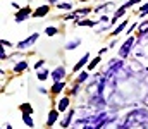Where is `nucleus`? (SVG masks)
Returning <instances> with one entry per match:
<instances>
[{
  "label": "nucleus",
  "instance_id": "obj_12",
  "mask_svg": "<svg viewBox=\"0 0 148 129\" xmlns=\"http://www.w3.org/2000/svg\"><path fill=\"white\" fill-rule=\"evenodd\" d=\"M74 114H76V112H74V110H71V112H69V114L64 117V121L60 122V126H62V128H67V126H69V122H71V119H73Z\"/></svg>",
  "mask_w": 148,
  "mask_h": 129
},
{
  "label": "nucleus",
  "instance_id": "obj_11",
  "mask_svg": "<svg viewBox=\"0 0 148 129\" xmlns=\"http://www.w3.org/2000/svg\"><path fill=\"white\" fill-rule=\"evenodd\" d=\"M88 59H90V55H88V53H86V55H83V59H81V60H79V62L74 66V72H76V71H79V69H81V67H83V66L88 62Z\"/></svg>",
  "mask_w": 148,
  "mask_h": 129
},
{
  "label": "nucleus",
  "instance_id": "obj_7",
  "mask_svg": "<svg viewBox=\"0 0 148 129\" xmlns=\"http://www.w3.org/2000/svg\"><path fill=\"white\" fill-rule=\"evenodd\" d=\"M64 76H66V69H64V67H57V69L52 72V78H53L55 83H57V81H62Z\"/></svg>",
  "mask_w": 148,
  "mask_h": 129
},
{
  "label": "nucleus",
  "instance_id": "obj_5",
  "mask_svg": "<svg viewBox=\"0 0 148 129\" xmlns=\"http://www.w3.org/2000/svg\"><path fill=\"white\" fill-rule=\"evenodd\" d=\"M133 43H134V38H127V42L122 45V48H121V57H126L127 53H129V50H131V46H133Z\"/></svg>",
  "mask_w": 148,
  "mask_h": 129
},
{
  "label": "nucleus",
  "instance_id": "obj_24",
  "mask_svg": "<svg viewBox=\"0 0 148 129\" xmlns=\"http://www.w3.org/2000/svg\"><path fill=\"white\" fill-rule=\"evenodd\" d=\"M98 62H100V57H97V59H95V60H93V62L88 66V69H90V71H91V69H95V67L98 66Z\"/></svg>",
  "mask_w": 148,
  "mask_h": 129
},
{
  "label": "nucleus",
  "instance_id": "obj_14",
  "mask_svg": "<svg viewBox=\"0 0 148 129\" xmlns=\"http://www.w3.org/2000/svg\"><path fill=\"white\" fill-rule=\"evenodd\" d=\"M23 121H24V124H26V126H29V128H33V126H35V121H33V119H31V115H28V114H24V115H23Z\"/></svg>",
  "mask_w": 148,
  "mask_h": 129
},
{
  "label": "nucleus",
  "instance_id": "obj_25",
  "mask_svg": "<svg viewBox=\"0 0 148 129\" xmlns=\"http://www.w3.org/2000/svg\"><path fill=\"white\" fill-rule=\"evenodd\" d=\"M86 79H88V72H81L79 78H77V83H83V81H86Z\"/></svg>",
  "mask_w": 148,
  "mask_h": 129
},
{
  "label": "nucleus",
  "instance_id": "obj_18",
  "mask_svg": "<svg viewBox=\"0 0 148 129\" xmlns=\"http://www.w3.org/2000/svg\"><path fill=\"white\" fill-rule=\"evenodd\" d=\"M47 78H48V71H40V72H38V79H40V81H45Z\"/></svg>",
  "mask_w": 148,
  "mask_h": 129
},
{
  "label": "nucleus",
  "instance_id": "obj_6",
  "mask_svg": "<svg viewBox=\"0 0 148 129\" xmlns=\"http://www.w3.org/2000/svg\"><path fill=\"white\" fill-rule=\"evenodd\" d=\"M29 14H31V9H29V7H24V9H21V10L16 14V21H17V23H21V21H24Z\"/></svg>",
  "mask_w": 148,
  "mask_h": 129
},
{
  "label": "nucleus",
  "instance_id": "obj_29",
  "mask_svg": "<svg viewBox=\"0 0 148 129\" xmlns=\"http://www.w3.org/2000/svg\"><path fill=\"white\" fill-rule=\"evenodd\" d=\"M5 129H10V126H7V128H5Z\"/></svg>",
  "mask_w": 148,
  "mask_h": 129
},
{
  "label": "nucleus",
  "instance_id": "obj_20",
  "mask_svg": "<svg viewBox=\"0 0 148 129\" xmlns=\"http://www.w3.org/2000/svg\"><path fill=\"white\" fill-rule=\"evenodd\" d=\"M57 7H59V9H64V10H71V7H73V5H71L69 2H64V3H59Z\"/></svg>",
  "mask_w": 148,
  "mask_h": 129
},
{
  "label": "nucleus",
  "instance_id": "obj_10",
  "mask_svg": "<svg viewBox=\"0 0 148 129\" xmlns=\"http://www.w3.org/2000/svg\"><path fill=\"white\" fill-rule=\"evenodd\" d=\"M45 14H48V5H41L38 10H35V17H43Z\"/></svg>",
  "mask_w": 148,
  "mask_h": 129
},
{
  "label": "nucleus",
  "instance_id": "obj_2",
  "mask_svg": "<svg viewBox=\"0 0 148 129\" xmlns=\"http://www.w3.org/2000/svg\"><path fill=\"white\" fill-rule=\"evenodd\" d=\"M91 107H93V109H103V107H105V98H103V95H95V96H91Z\"/></svg>",
  "mask_w": 148,
  "mask_h": 129
},
{
  "label": "nucleus",
  "instance_id": "obj_16",
  "mask_svg": "<svg viewBox=\"0 0 148 129\" xmlns=\"http://www.w3.org/2000/svg\"><path fill=\"white\" fill-rule=\"evenodd\" d=\"M26 67H28V64H26V62L23 60V62H19V64H17V66L14 67V71H16V72H21V71H24Z\"/></svg>",
  "mask_w": 148,
  "mask_h": 129
},
{
  "label": "nucleus",
  "instance_id": "obj_22",
  "mask_svg": "<svg viewBox=\"0 0 148 129\" xmlns=\"http://www.w3.org/2000/svg\"><path fill=\"white\" fill-rule=\"evenodd\" d=\"M138 2H141V0H129V2H126L122 7H124V9H129V7H133L134 3H138Z\"/></svg>",
  "mask_w": 148,
  "mask_h": 129
},
{
  "label": "nucleus",
  "instance_id": "obj_1",
  "mask_svg": "<svg viewBox=\"0 0 148 129\" xmlns=\"http://www.w3.org/2000/svg\"><path fill=\"white\" fill-rule=\"evenodd\" d=\"M147 121H148L147 110L145 109H136V110H133V112L127 114V117L124 121V126H126V129H129V126H133V124H143Z\"/></svg>",
  "mask_w": 148,
  "mask_h": 129
},
{
  "label": "nucleus",
  "instance_id": "obj_8",
  "mask_svg": "<svg viewBox=\"0 0 148 129\" xmlns=\"http://www.w3.org/2000/svg\"><path fill=\"white\" fill-rule=\"evenodd\" d=\"M67 107H69V98H62V100H59V103H57V109H59V112H64V110H67Z\"/></svg>",
  "mask_w": 148,
  "mask_h": 129
},
{
  "label": "nucleus",
  "instance_id": "obj_17",
  "mask_svg": "<svg viewBox=\"0 0 148 129\" xmlns=\"http://www.w3.org/2000/svg\"><path fill=\"white\" fill-rule=\"evenodd\" d=\"M126 24H127V23H126V21H124V23H122V24H121V26H117V28H115V29H114V33H112V35H114V36H117V35H119V33H121V31H122V29H124V28H126Z\"/></svg>",
  "mask_w": 148,
  "mask_h": 129
},
{
  "label": "nucleus",
  "instance_id": "obj_23",
  "mask_svg": "<svg viewBox=\"0 0 148 129\" xmlns=\"http://www.w3.org/2000/svg\"><path fill=\"white\" fill-rule=\"evenodd\" d=\"M45 33H47L48 36H53V35L57 33V28H47V29H45Z\"/></svg>",
  "mask_w": 148,
  "mask_h": 129
},
{
  "label": "nucleus",
  "instance_id": "obj_15",
  "mask_svg": "<svg viewBox=\"0 0 148 129\" xmlns=\"http://www.w3.org/2000/svg\"><path fill=\"white\" fill-rule=\"evenodd\" d=\"M21 110H23L24 114H28V115H31V112H33V109H31L29 103H23V105H21Z\"/></svg>",
  "mask_w": 148,
  "mask_h": 129
},
{
  "label": "nucleus",
  "instance_id": "obj_19",
  "mask_svg": "<svg viewBox=\"0 0 148 129\" xmlns=\"http://www.w3.org/2000/svg\"><path fill=\"white\" fill-rule=\"evenodd\" d=\"M79 40H76V42H69L67 43V46H66V48H67V50H73V48H77V45H79Z\"/></svg>",
  "mask_w": 148,
  "mask_h": 129
},
{
  "label": "nucleus",
  "instance_id": "obj_21",
  "mask_svg": "<svg viewBox=\"0 0 148 129\" xmlns=\"http://www.w3.org/2000/svg\"><path fill=\"white\" fill-rule=\"evenodd\" d=\"M77 24H79V26H95L97 23H95V21H79Z\"/></svg>",
  "mask_w": 148,
  "mask_h": 129
},
{
  "label": "nucleus",
  "instance_id": "obj_13",
  "mask_svg": "<svg viewBox=\"0 0 148 129\" xmlns=\"http://www.w3.org/2000/svg\"><path fill=\"white\" fill-rule=\"evenodd\" d=\"M64 89V83L62 81H57V83H53V86H52V91L53 93H60Z\"/></svg>",
  "mask_w": 148,
  "mask_h": 129
},
{
  "label": "nucleus",
  "instance_id": "obj_9",
  "mask_svg": "<svg viewBox=\"0 0 148 129\" xmlns=\"http://www.w3.org/2000/svg\"><path fill=\"white\" fill-rule=\"evenodd\" d=\"M57 117H59V112H57V110H52V112L48 114V119H47V126H52V124L57 121Z\"/></svg>",
  "mask_w": 148,
  "mask_h": 129
},
{
  "label": "nucleus",
  "instance_id": "obj_27",
  "mask_svg": "<svg viewBox=\"0 0 148 129\" xmlns=\"http://www.w3.org/2000/svg\"><path fill=\"white\" fill-rule=\"evenodd\" d=\"M148 12V3H145L143 7H141V14H147Z\"/></svg>",
  "mask_w": 148,
  "mask_h": 129
},
{
  "label": "nucleus",
  "instance_id": "obj_28",
  "mask_svg": "<svg viewBox=\"0 0 148 129\" xmlns=\"http://www.w3.org/2000/svg\"><path fill=\"white\" fill-rule=\"evenodd\" d=\"M2 45H3V46H10V43L5 42V40H2Z\"/></svg>",
  "mask_w": 148,
  "mask_h": 129
},
{
  "label": "nucleus",
  "instance_id": "obj_3",
  "mask_svg": "<svg viewBox=\"0 0 148 129\" xmlns=\"http://www.w3.org/2000/svg\"><path fill=\"white\" fill-rule=\"evenodd\" d=\"M38 40V33H35V35H31L29 38H26L24 42H19L17 43V48L19 50H23V48H28V46H31V45H35V42Z\"/></svg>",
  "mask_w": 148,
  "mask_h": 129
},
{
  "label": "nucleus",
  "instance_id": "obj_4",
  "mask_svg": "<svg viewBox=\"0 0 148 129\" xmlns=\"http://www.w3.org/2000/svg\"><path fill=\"white\" fill-rule=\"evenodd\" d=\"M102 129H126V126H124V122H117L115 119H110Z\"/></svg>",
  "mask_w": 148,
  "mask_h": 129
},
{
  "label": "nucleus",
  "instance_id": "obj_26",
  "mask_svg": "<svg viewBox=\"0 0 148 129\" xmlns=\"http://www.w3.org/2000/svg\"><path fill=\"white\" fill-rule=\"evenodd\" d=\"M43 64H45V60H38L36 64H35V69H40V67H41Z\"/></svg>",
  "mask_w": 148,
  "mask_h": 129
}]
</instances>
